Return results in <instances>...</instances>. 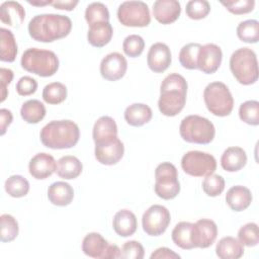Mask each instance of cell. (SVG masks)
<instances>
[{"mask_svg": "<svg viewBox=\"0 0 259 259\" xmlns=\"http://www.w3.org/2000/svg\"><path fill=\"white\" fill-rule=\"evenodd\" d=\"M27 29L32 39L40 42H52L70 33L72 21L68 16L62 14H37L30 19Z\"/></svg>", "mask_w": 259, "mask_h": 259, "instance_id": "obj_1", "label": "cell"}, {"mask_svg": "<svg viewBox=\"0 0 259 259\" xmlns=\"http://www.w3.org/2000/svg\"><path fill=\"white\" fill-rule=\"evenodd\" d=\"M187 87L185 78L180 74L172 73L164 78L158 100V107L163 115L175 116L184 108Z\"/></svg>", "mask_w": 259, "mask_h": 259, "instance_id": "obj_2", "label": "cell"}, {"mask_svg": "<svg viewBox=\"0 0 259 259\" xmlns=\"http://www.w3.org/2000/svg\"><path fill=\"white\" fill-rule=\"evenodd\" d=\"M39 138L47 148L54 150L70 149L78 143L80 130L77 123L70 119L52 120L41 128Z\"/></svg>", "mask_w": 259, "mask_h": 259, "instance_id": "obj_3", "label": "cell"}, {"mask_svg": "<svg viewBox=\"0 0 259 259\" xmlns=\"http://www.w3.org/2000/svg\"><path fill=\"white\" fill-rule=\"evenodd\" d=\"M21 67L40 77H51L59 69V59L53 51L30 48L24 51L20 60Z\"/></svg>", "mask_w": 259, "mask_h": 259, "instance_id": "obj_4", "label": "cell"}, {"mask_svg": "<svg viewBox=\"0 0 259 259\" xmlns=\"http://www.w3.org/2000/svg\"><path fill=\"white\" fill-rule=\"evenodd\" d=\"M230 69L240 84H254L259 75L255 52L247 47L236 50L230 58Z\"/></svg>", "mask_w": 259, "mask_h": 259, "instance_id": "obj_5", "label": "cell"}, {"mask_svg": "<svg viewBox=\"0 0 259 259\" xmlns=\"http://www.w3.org/2000/svg\"><path fill=\"white\" fill-rule=\"evenodd\" d=\"M179 133L187 143L206 145L214 139L215 128L209 119L197 114H191L181 120Z\"/></svg>", "mask_w": 259, "mask_h": 259, "instance_id": "obj_6", "label": "cell"}, {"mask_svg": "<svg viewBox=\"0 0 259 259\" xmlns=\"http://www.w3.org/2000/svg\"><path fill=\"white\" fill-rule=\"evenodd\" d=\"M207 110L217 116H228L234 108V98L228 86L220 81L209 83L203 91Z\"/></svg>", "mask_w": 259, "mask_h": 259, "instance_id": "obj_7", "label": "cell"}, {"mask_svg": "<svg viewBox=\"0 0 259 259\" xmlns=\"http://www.w3.org/2000/svg\"><path fill=\"white\" fill-rule=\"evenodd\" d=\"M155 193L162 199L175 198L180 192V183L176 167L170 162L159 164L155 170Z\"/></svg>", "mask_w": 259, "mask_h": 259, "instance_id": "obj_8", "label": "cell"}, {"mask_svg": "<svg viewBox=\"0 0 259 259\" xmlns=\"http://www.w3.org/2000/svg\"><path fill=\"white\" fill-rule=\"evenodd\" d=\"M183 171L194 177H205L212 174L217 169L215 158L205 152L189 151L181 159Z\"/></svg>", "mask_w": 259, "mask_h": 259, "instance_id": "obj_9", "label": "cell"}, {"mask_svg": "<svg viewBox=\"0 0 259 259\" xmlns=\"http://www.w3.org/2000/svg\"><path fill=\"white\" fill-rule=\"evenodd\" d=\"M117 18L124 26L145 27L151 22L149 6L143 1H124L117 8Z\"/></svg>", "mask_w": 259, "mask_h": 259, "instance_id": "obj_10", "label": "cell"}, {"mask_svg": "<svg viewBox=\"0 0 259 259\" xmlns=\"http://www.w3.org/2000/svg\"><path fill=\"white\" fill-rule=\"evenodd\" d=\"M82 251L85 255L97 259L120 258V249L115 244H109L99 233H89L82 241Z\"/></svg>", "mask_w": 259, "mask_h": 259, "instance_id": "obj_11", "label": "cell"}, {"mask_svg": "<svg viewBox=\"0 0 259 259\" xmlns=\"http://www.w3.org/2000/svg\"><path fill=\"white\" fill-rule=\"evenodd\" d=\"M170 221L171 215L167 207L160 204H153L143 214V230L147 235L157 237L165 233Z\"/></svg>", "mask_w": 259, "mask_h": 259, "instance_id": "obj_12", "label": "cell"}, {"mask_svg": "<svg viewBox=\"0 0 259 259\" xmlns=\"http://www.w3.org/2000/svg\"><path fill=\"white\" fill-rule=\"evenodd\" d=\"M127 69L126 59L117 52L106 55L100 63V74L108 81H117L121 79Z\"/></svg>", "mask_w": 259, "mask_h": 259, "instance_id": "obj_13", "label": "cell"}, {"mask_svg": "<svg viewBox=\"0 0 259 259\" xmlns=\"http://www.w3.org/2000/svg\"><path fill=\"white\" fill-rule=\"evenodd\" d=\"M223 60L221 48L214 44L201 46L197 57V69L202 73L212 74L220 68Z\"/></svg>", "mask_w": 259, "mask_h": 259, "instance_id": "obj_14", "label": "cell"}, {"mask_svg": "<svg viewBox=\"0 0 259 259\" xmlns=\"http://www.w3.org/2000/svg\"><path fill=\"white\" fill-rule=\"evenodd\" d=\"M94 153L96 160L100 164L110 166L118 163L123 157L124 146L118 138H115L112 141L95 145Z\"/></svg>", "mask_w": 259, "mask_h": 259, "instance_id": "obj_15", "label": "cell"}, {"mask_svg": "<svg viewBox=\"0 0 259 259\" xmlns=\"http://www.w3.org/2000/svg\"><path fill=\"white\" fill-rule=\"evenodd\" d=\"M172 61L169 47L164 42H156L149 49L147 64L155 73H162L168 69Z\"/></svg>", "mask_w": 259, "mask_h": 259, "instance_id": "obj_16", "label": "cell"}, {"mask_svg": "<svg viewBox=\"0 0 259 259\" xmlns=\"http://www.w3.org/2000/svg\"><path fill=\"white\" fill-rule=\"evenodd\" d=\"M57 163L54 157L48 153H38L33 156L28 164V170L30 175L38 180L50 177L56 172Z\"/></svg>", "mask_w": 259, "mask_h": 259, "instance_id": "obj_17", "label": "cell"}, {"mask_svg": "<svg viewBox=\"0 0 259 259\" xmlns=\"http://www.w3.org/2000/svg\"><path fill=\"white\" fill-rule=\"evenodd\" d=\"M181 5L176 0H157L153 4V15L162 24H170L178 19Z\"/></svg>", "mask_w": 259, "mask_h": 259, "instance_id": "obj_18", "label": "cell"}, {"mask_svg": "<svg viewBox=\"0 0 259 259\" xmlns=\"http://www.w3.org/2000/svg\"><path fill=\"white\" fill-rule=\"evenodd\" d=\"M218 236L217 224L209 219H200L194 224L196 248L205 249L211 246Z\"/></svg>", "mask_w": 259, "mask_h": 259, "instance_id": "obj_19", "label": "cell"}, {"mask_svg": "<svg viewBox=\"0 0 259 259\" xmlns=\"http://www.w3.org/2000/svg\"><path fill=\"white\" fill-rule=\"evenodd\" d=\"M92 137L95 145L106 143L117 138V125L115 120L107 115L99 117L94 123Z\"/></svg>", "mask_w": 259, "mask_h": 259, "instance_id": "obj_20", "label": "cell"}, {"mask_svg": "<svg viewBox=\"0 0 259 259\" xmlns=\"http://www.w3.org/2000/svg\"><path fill=\"white\" fill-rule=\"evenodd\" d=\"M173 243L184 250L196 248L194 237V224L189 222L178 223L171 233Z\"/></svg>", "mask_w": 259, "mask_h": 259, "instance_id": "obj_21", "label": "cell"}, {"mask_svg": "<svg viewBox=\"0 0 259 259\" xmlns=\"http://www.w3.org/2000/svg\"><path fill=\"white\" fill-rule=\"evenodd\" d=\"M25 10L19 2L5 1L0 5V19L9 26L18 28L24 21Z\"/></svg>", "mask_w": 259, "mask_h": 259, "instance_id": "obj_22", "label": "cell"}, {"mask_svg": "<svg viewBox=\"0 0 259 259\" xmlns=\"http://www.w3.org/2000/svg\"><path fill=\"white\" fill-rule=\"evenodd\" d=\"M138 222L135 213L128 209L118 210L112 221V228L114 232L120 237H130L137 231Z\"/></svg>", "mask_w": 259, "mask_h": 259, "instance_id": "obj_23", "label": "cell"}, {"mask_svg": "<svg viewBox=\"0 0 259 259\" xmlns=\"http://www.w3.org/2000/svg\"><path fill=\"white\" fill-rule=\"evenodd\" d=\"M246 163L247 154L241 147H229L221 157L222 168L228 172H237L245 167Z\"/></svg>", "mask_w": 259, "mask_h": 259, "instance_id": "obj_24", "label": "cell"}, {"mask_svg": "<svg viewBox=\"0 0 259 259\" xmlns=\"http://www.w3.org/2000/svg\"><path fill=\"white\" fill-rule=\"evenodd\" d=\"M226 202L234 211L246 209L252 202V193L249 188L236 185L231 187L226 194Z\"/></svg>", "mask_w": 259, "mask_h": 259, "instance_id": "obj_25", "label": "cell"}, {"mask_svg": "<svg viewBox=\"0 0 259 259\" xmlns=\"http://www.w3.org/2000/svg\"><path fill=\"white\" fill-rule=\"evenodd\" d=\"M48 198L54 205L66 206L72 202L74 198V190L69 183L57 181L49 186Z\"/></svg>", "mask_w": 259, "mask_h": 259, "instance_id": "obj_26", "label": "cell"}, {"mask_svg": "<svg viewBox=\"0 0 259 259\" xmlns=\"http://www.w3.org/2000/svg\"><path fill=\"white\" fill-rule=\"evenodd\" d=\"M112 34L113 29L109 21H101L89 26L87 39L91 46L95 48H102L111 40Z\"/></svg>", "mask_w": 259, "mask_h": 259, "instance_id": "obj_27", "label": "cell"}, {"mask_svg": "<svg viewBox=\"0 0 259 259\" xmlns=\"http://www.w3.org/2000/svg\"><path fill=\"white\" fill-rule=\"evenodd\" d=\"M152 115L151 107L144 103H133L124 110V119L132 126H142L148 123Z\"/></svg>", "mask_w": 259, "mask_h": 259, "instance_id": "obj_28", "label": "cell"}, {"mask_svg": "<svg viewBox=\"0 0 259 259\" xmlns=\"http://www.w3.org/2000/svg\"><path fill=\"white\" fill-rule=\"evenodd\" d=\"M215 253L222 259H238L244 255V245L234 237H224L217 244Z\"/></svg>", "mask_w": 259, "mask_h": 259, "instance_id": "obj_29", "label": "cell"}, {"mask_svg": "<svg viewBox=\"0 0 259 259\" xmlns=\"http://www.w3.org/2000/svg\"><path fill=\"white\" fill-rule=\"evenodd\" d=\"M82 170L83 165L81 161L75 156H63L57 162L56 173L63 179H75L82 173Z\"/></svg>", "mask_w": 259, "mask_h": 259, "instance_id": "obj_30", "label": "cell"}, {"mask_svg": "<svg viewBox=\"0 0 259 259\" xmlns=\"http://www.w3.org/2000/svg\"><path fill=\"white\" fill-rule=\"evenodd\" d=\"M0 60L2 62H13L17 55V44L11 30L0 28Z\"/></svg>", "mask_w": 259, "mask_h": 259, "instance_id": "obj_31", "label": "cell"}, {"mask_svg": "<svg viewBox=\"0 0 259 259\" xmlns=\"http://www.w3.org/2000/svg\"><path fill=\"white\" fill-rule=\"evenodd\" d=\"M20 115L27 123H37L46 116V107L39 100L30 99L22 104Z\"/></svg>", "mask_w": 259, "mask_h": 259, "instance_id": "obj_32", "label": "cell"}, {"mask_svg": "<svg viewBox=\"0 0 259 259\" xmlns=\"http://www.w3.org/2000/svg\"><path fill=\"white\" fill-rule=\"evenodd\" d=\"M238 37L248 44H256L259 39V22L255 19L242 21L237 26Z\"/></svg>", "mask_w": 259, "mask_h": 259, "instance_id": "obj_33", "label": "cell"}, {"mask_svg": "<svg viewBox=\"0 0 259 259\" xmlns=\"http://www.w3.org/2000/svg\"><path fill=\"white\" fill-rule=\"evenodd\" d=\"M201 45L197 42H190L181 48L179 52V62L183 68L188 70L197 69V57Z\"/></svg>", "mask_w": 259, "mask_h": 259, "instance_id": "obj_34", "label": "cell"}, {"mask_svg": "<svg viewBox=\"0 0 259 259\" xmlns=\"http://www.w3.org/2000/svg\"><path fill=\"white\" fill-rule=\"evenodd\" d=\"M5 191L8 195L19 198L25 196L29 191V182L21 175H12L5 181Z\"/></svg>", "mask_w": 259, "mask_h": 259, "instance_id": "obj_35", "label": "cell"}, {"mask_svg": "<svg viewBox=\"0 0 259 259\" xmlns=\"http://www.w3.org/2000/svg\"><path fill=\"white\" fill-rule=\"evenodd\" d=\"M42 98L49 104H60L67 98V87L61 82H52L45 86Z\"/></svg>", "mask_w": 259, "mask_h": 259, "instance_id": "obj_36", "label": "cell"}, {"mask_svg": "<svg viewBox=\"0 0 259 259\" xmlns=\"http://www.w3.org/2000/svg\"><path fill=\"white\" fill-rule=\"evenodd\" d=\"M1 227H0V240L1 242H11L17 236L19 232V227L17 221L8 213H3L0 217Z\"/></svg>", "mask_w": 259, "mask_h": 259, "instance_id": "obj_37", "label": "cell"}, {"mask_svg": "<svg viewBox=\"0 0 259 259\" xmlns=\"http://www.w3.org/2000/svg\"><path fill=\"white\" fill-rule=\"evenodd\" d=\"M239 116L242 121L250 125L259 124V102L257 100H247L239 107Z\"/></svg>", "mask_w": 259, "mask_h": 259, "instance_id": "obj_38", "label": "cell"}, {"mask_svg": "<svg viewBox=\"0 0 259 259\" xmlns=\"http://www.w3.org/2000/svg\"><path fill=\"white\" fill-rule=\"evenodd\" d=\"M85 19L90 25L109 20V11L107 7L101 2H92L85 10Z\"/></svg>", "mask_w": 259, "mask_h": 259, "instance_id": "obj_39", "label": "cell"}, {"mask_svg": "<svg viewBox=\"0 0 259 259\" xmlns=\"http://www.w3.org/2000/svg\"><path fill=\"white\" fill-rule=\"evenodd\" d=\"M238 240L247 247H254L259 243L258 225L256 223H248L240 228L238 232Z\"/></svg>", "mask_w": 259, "mask_h": 259, "instance_id": "obj_40", "label": "cell"}, {"mask_svg": "<svg viewBox=\"0 0 259 259\" xmlns=\"http://www.w3.org/2000/svg\"><path fill=\"white\" fill-rule=\"evenodd\" d=\"M225 189V179L219 174H210L205 176L202 182V190L208 196L215 197L222 194Z\"/></svg>", "mask_w": 259, "mask_h": 259, "instance_id": "obj_41", "label": "cell"}, {"mask_svg": "<svg viewBox=\"0 0 259 259\" xmlns=\"http://www.w3.org/2000/svg\"><path fill=\"white\" fill-rule=\"evenodd\" d=\"M186 15L194 20H199L207 16L210 5L206 0H190L186 4Z\"/></svg>", "mask_w": 259, "mask_h": 259, "instance_id": "obj_42", "label": "cell"}, {"mask_svg": "<svg viewBox=\"0 0 259 259\" xmlns=\"http://www.w3.org/2000/svg\"><path fill=\"white\" fill-rule=\"evenodd\" d=\"M145 48V41L143 37L139 34H130L127 35L123 42H122V49L126 56L131 58L139 57Z\"/></svg>", "mask_w": 259, "mask_h": 259, "instance_id": "obj_43", "label": "cell"}, {"mask_svg": "<svg viewBox=\"0 0 259 259\" xmlns=\"http://www.w3.org/2000/svg\"><path fill=\"white\" fill-rule=\"evenodd\" d=\"M145 250L143 245L138 241H127L120 249V258L124 259H142L144 258Z\"/></svg>", "mask_w": 259, "mask_h": 259, "instance_id": "obj_44", "label": "cell"}, {"mask_svg": "<svg viewBox=\"0 0 259 259\" xmlns=\"http://www.w3.org/2000/svg\"><path fill=\"white\" fill-rule=\"evenodd\" d=\"M231 13L240 15L253 11L255 7L254 0H238V1H222L221 2Z\"/></svg>", "mask_w": 259, "mask_h": 259, "instance_id": "obj_45", "label": "cell"}, {"mask_svg": "<svg viewBox=\"0 0 259 259\" xmlns=\"http://www.w3.org/2000/svg\"><path fill=\"white\" fill-rule=\"evenodd\" d=\"M37 89V82L34 78L29 76L21 77L16 83V91L21 96H28L33 94Z\"/></svg>", "mask_w": 259, "mask_h": 259, "instance_id": "obj_46", "label": "cell"}, {"mask_svg": "<svg viewBox=\"0 0 259 259\" xmlns=\"http://www.w3.org/2000/svg\"><path fill=\"white\" fill-rule=\"evenodd\" d=\"M13 79V72L7 68L0 69V91H1V102L7 97V85L11 83Z\"/></svg>", "mask_w": 259, "mask_h": 259, "instance_id": "obj_47", "label": "cell"}, {"mask_svg": "<svg viewBox=\"0 0 259 259\" xmlns=\"http://www.w3.org/2000/svg\"><path fill=\"white\" fill-rule=\"evenodd\" d=\"M151 259H176L180 258V255L167 247H161L156 249L150 256Z\"/></svg>", "mask_w": 259, "mask_h": 259, "instance_id": "obj_48", "label": "cell"}, {"mask_svg": "<svg viewBox=\"0 0 259 259\" xmlns=\"http://www.w3.org/2000/svg\"><path fill=\"white\" fill-rule=\"evenodd\" d=\"M13 119L12 112L6 108L0 109V130H1V136H3L7 130V127L11 124Z\"/></svg>", "mask_w": 259, "mask_h": 259, "instance_id": "obj_49", "label": "cell"}, {"mask_svg": "<svg viewBox=\"0 0 259 259\" xmlns=\"http://www.w3.org/2000/svg\"><path fill=\"white\" fill-rule=\"evenodd\" d=\"M78 4V0H55L52 1L51 5L60 10H67V11H72L75 6Z\"/></svg>", "mask_w": 259, "mask_h": 259, "instance_id": "obj_50", "label": "cell"}, {"mask_svg": "<svg viewBox=\"0 0 259 259\" xmlns=\"http://www.w3.org/2000/svg\"><path fill=\"white\" fill-rule=\"evenodd\" d=\"M29 4L33 6H46V5H51L52 1H27Z\"/></svg>", "mask_w": 259, "mask_h": 259, "instance_id": "obj_51", "label": "cell"}]
</instances>
